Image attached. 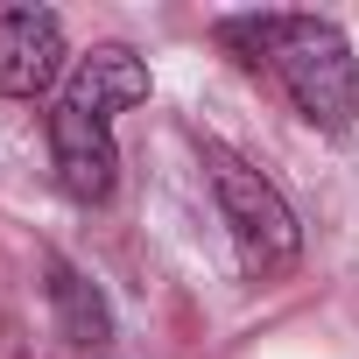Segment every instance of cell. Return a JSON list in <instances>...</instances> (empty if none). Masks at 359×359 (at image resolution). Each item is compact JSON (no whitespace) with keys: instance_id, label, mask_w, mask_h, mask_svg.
I'll return each instance as SVG.
<instances>
[{"instance_id":"6da1fadb","label":"cell","mask_w":359,"mask_h":359,"mask_svg":"<svg viewBox=\"0 0 359 359\" xmlns=\"http://www.w3.org/2000/svg\"><path fill=\"white\" fill-rule=\"evenodd\" d=\"M226 43L247 50L240 64H268L289 92V106L317 134H345L359 113V57L338 22L324 15H247L226 22Z\"/></svg>"},{"instance_id":"7a4b0ae2","label":"cell","mask_w":359,"mask_h":359,"mask_svg":"<svg viewBox=\"0 0 359 359\" xmlns=\"http://www.w3.org/2000/svg\"><path fill=\"white\" fill-rule=\"evenodd\" d=\"M205 169H212L219 219H226V233H233V247H240V268H247L254 282L289 275V268L303 261V226H296L289 198L268 184L254 162H240V155H233V148H219V141L205 148Z\"/></svg>"},{"instance_id":"3957f363","label":"cell","mask_w":359,"mask_h":359,"mask_svg":"<svg viewBox=\"0 0 359 359\" xmlns=\"http://www.w3.org/2000/svg\"><path fill=\"white\" fill-rule=\"evenodd\" d=\"M50 162H57V191L78 205H106L113 176H120V148L113 127L78 113V106H50Z\"/></svg>"},{"instance_id":"277c9868","label":"cell","mask_w":359,"mask_h":359,"mask_svg":"<svg viewBox=\"0 0 359 359\" xmlns=\"http://www.w3.org/2000/svg\"><path fill=\"white\" fill-rule=\"evenodd\" d=\"M64 64V22L50 8H0V99L50 92Z\"/></svg>"},{"instance_id":"5b68a950","label":"cell","mask_w":359,"mask_h":359,"mask_svg":"<svg viewBox=\"0 0 359 359\" xmlns=\"http://www.w3.org/2000/svg\"><path fill=\"white\" fill-rule=\"evenodd\" d=\"M141 99H148V64L127 43H99L92 57H78L71 78H64V92H57V106H78V113L106 120V127H113V113H127Z\"/></svg>"},{"instance_id":"8992f818","label":"cell","mask_w":359,"mask_h":359,"mask_svg":"<svg viewBox=\"0 0 359 359\" xmlns=\"http://www.w3.org/2000/svg\"><path fill=\"white\" fill-rule=\"evenodd\" d=\"M50 303H57V324H64L71 345H106V338H113V310H106V296H99L71 261H50Z\"/></svg>"}]
</instances>
